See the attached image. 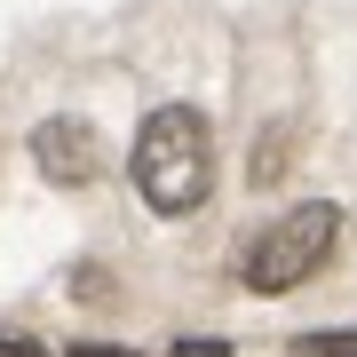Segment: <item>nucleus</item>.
<instances>
[{"instance_id": "1", "label": "nucleus", "mask_w": 357, "mask_h": 357, "mask_svg": "<svg viewBox=\"0 0 357 357\" xmlns=\"http://www.w3.org/2000/svg\"><path fill=\"white\" fill-rule=\"evenodd\" d=\"M128 167H135V191H143L151 215H191L215 191V135H206V119L191 103H159L143 119Z\"/></svg>"}, {"instance_id": "2", "label": "nucleus", "mask_w": 357, "mask_h": 357, "mask_svg": "<svg viewBox=\"0 0 357 357\" xmlns=\"http://www.w3.org/2000/svg\"><path fill=\"white\" fill-rule=\"evenodd\" d=\"M333 230H342V215H333L326 199L286 206V215H278V222H270L262 238L238 255V278L255 286V294H286V286H302L310 270L333 255Z\"/></svg>"}, {"instance_id": "3", "label": "nucleus", "mask_w": 357, "mask_h": 357, "mask_svg": "<svg viewBox=\"0 0 357 357\" xmlns=\"http://www.w3.org/2000/svg\"><path fill=\"white\" fill-rule=\"evenodd\" d=\"M32 159H40V175L64 183V191H79V183L103 175V143H96L88 119H48V128L32 135Z\"/></svg>"}, {"instance_id": "4", "label": "nucleus", "mask_w": 357, "mask_h": 357, "mask_svg": "<svg viewBox=\"0 0 357 357\" xmlns=\"http://www.w3.org/2000/svg\"><path fill=\"white\" fill-rule=\"evenodd\" d=\"M294 357H357V333H302Z\"/></svg>"}, {"instance_id": "5", "label": "nucleus", "mask_w": 357, "mask_h": 357, "mask_svg": "<svg viewBox=\"0 0 357 357\" xmlns=\"http://www.w3.org/2000/svg\"><path fill=\"white\" fill-rule=\"evenodd\" d=\"M167 357H230V342H206V333H191V342H175Z\"/></svg>"}, {"instance_id": "6", "label": "nucleus", "mask_w": 357, "mask_h": 357, "mask_svg": "<svg viewBox=\"0 0 357 357\" xmlns=\"http://www.w3.org/2000/svg\"><path fill=\"white\" fill-rule=\"evenodd\" d=\"M0 357H48L40 342H24V333H0Z\"/></svg>"}, {"instance_id": "7", "label": "nucleus", "mask_w": 357, "mask_h": 357, "mask_svg": "<svg viewBox=\"0 0 357 357\" xmlns=\"http://www.w3.org/2000/svg\"><path fill=\"white\" fill-rule=\"evenodd\" d=\"M72 357H135V349H112V342H72Z\"/></svg>"}]
</instances>
